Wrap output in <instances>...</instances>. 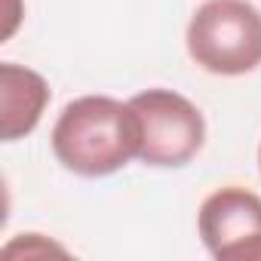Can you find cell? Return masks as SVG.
Masks as SVG:
<instances>
[{"label":"cell","mask_w":261,"mask_h":261,"mask_svg":"<svg viewBox=\"0 0 261 261\" xmlns=\"http://www.w3.org/2000/svg\"><path fill=\"white\" fill-rule=\"evenodd\" d=\"M188 56L215 77H240L261 65V13L249 0H206L188 22Z\"/></svg>","instance_id":"2"},{"label":"cell","mask_w":261,"mask_h":261,"mask_svg":"<svg viewBox=\"0 0 261 261\" xmlns=\"http://www.w3.org/2000/svg\"><path fill=\"white\" fill-rule=\"evenodd\" d=\"M129 105L142 126L139 160L145 166L178 169L200 154L206 142V120L191 98L172 89H145L129 98Z\"/></svg>","instance_id":"3"},{"label":"cell","mask_w":261,"mask_h":261,"mask_svg":"<svg viewBox=\"0 0 261 261\" xmlns=\"http://www.w3.org/2000/svg\"><path fill=\"white\" fill-rule=\"evenodd\" d=\"M49 101L46 80L22 65L4 62L0 65V136L4 142L25 139L34 133Z\"/></svg>","instance_id":"5"},{"label":"cell","mask_w":261,"mask_h":261,"mask_svg":"<svg viewBox=\"0 0 261 261\" xmlns=\"http://www.w3.org/2000/svg\"><path fill=\"white\" fill-rule=\"evenodd\" d=\"M203 246L218 261H261V197L227 185L212 191L197 215Z\"/></svg>","instance_id":"4"},{"label":"cell","mask_w":261,"mask_h":261,"mask_svg":"<svg viewBox=\"0 0 261 261\" xmlns=\"http://www.w3.org/2000/svg\"><path fill=\"white\" fill-rule=\"evenodd\" d=\"M142 148V126L129 101L111 95H83L62 108L53 126L56 160L83 178H101L123 169Z\"/></svg>","instance_id":"1"},{"label":"cell","mask_w":261,"mask_h":261,"mask_svg":"<svg viewBox=\"0 0 261 261\" xmlns=\"http://www.w3.org/2000/svg\"><path fill=\"white\" fill-rule=\"evenodd\" d=\"M258 166H261V148H258Z\"/></svg>","instance_id":"6"}]
</instances>
